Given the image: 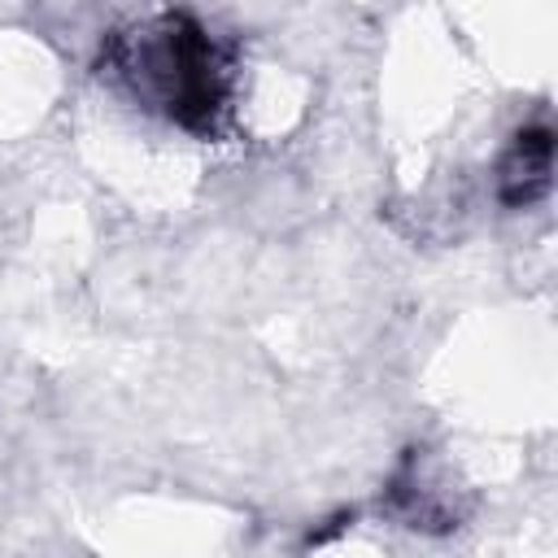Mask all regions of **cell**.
I'll use <instances>...</instances> for the list:
<instances>
[{"label":"cell","mask_w":558,"mask_h":558,"mask_svg":"<svg viewBox=\"0 0 558 558\" xmlns=\"http://www.w3.org/2000/svg\"><path fill=\"white\" fill-rule=\"evenodd\" d=\"M148 35L153 39H144V61H131V65H144L140 78L157 92V105L179 126L209 131L222 109V92H227L222 61L209 35L183 13L161 17Z\"/></svg>","instance_id":"obj_1"},{"label":"cell","mask_w":558,"mask_h":558,"mask_svg":"<svg viewBox=\"0 0 558 558\" xmlns=\"http://www.w3.org/2000/svg\"><path fill=\"white\" fill-rule=\"evenodd\" d=\"M549 157H554V140L545 126H532V131H519L514 140V157L506 166V183H501V196L510 205H527L545 192L549 183Z\"/></svg>","instance_id":"obj_2"}]
</instances>
